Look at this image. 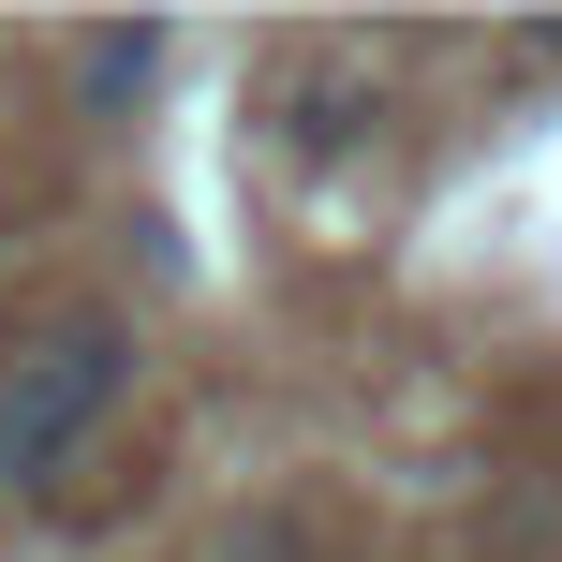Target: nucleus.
Wrapping results in <instances>:
<instances>
[{
    "label": "nucleus",
    "mask_w": 562,
    "mask_h": 562,
    "mask_svg": "<svg viewBox=\"0 0 562 562\" xmlns=\"http://www.w3.org/2000/svg\"><path fill=\"white\" fill-rule=\"evenodd\" d=\"M119 400H134V326H119V311H45V326H15L0 340V504H45V488L104 445Z\"/></svg>",
    "instance_id": "1"
},
{
    "label": "nucleus",
    "mask_w": 562,
    "mask_h": 562,
    "mask_svg": "<svg viewBox=\"0 0 562 562\" xmlns=\"http://www.w3.org/2000/svg\"><path fill=\"white\" fill-rule=\"evenodd\" d=\"M193 562H326V548H311V518H296V504H252V518H223Z\"/></svg>",
    "instance_id": "2"
}]
</instances>
